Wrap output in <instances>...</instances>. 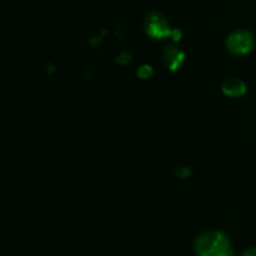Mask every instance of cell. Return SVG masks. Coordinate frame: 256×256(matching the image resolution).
Here are the masks:
<instances>
[{
    "label": "cell",
    "mask_w": 256,
    "mask_h": 256,
    "mask_svg": "<svg viewBox=\"0 0 256 256\" xmlns=\"http://www.w3.org/2000/svg\"><path fill=\"white\" fill-rule=\"evenodd\" d=\"M242 256H256V248H252V249L246 250Z\"/></svg>",
    "instance_id": "cell-7"
},
{
    "label": "cell",
    "mask_w": 256,
    "mask_h": 256,
    "mask_svg": "<svg viewBox=\"0 0 256 256\" xmlns=\"http://www.w3.org/2000/svg\"><path fill=\"white\" fill-rule=\"evenodd\" d=\"M145 30L152 39H164L172 36L174 32L170 29L168 20L159 12H152L145 20Z\"/></svg>",
    "instance_id": "cell-3"
},
{
    "label": "cell",
    "mask_w": 256,
    "mask_h": 256,
    "mask_svg": "<svg viewBox=\"0 0 256 256\" xmlns=\"http://www.w3.org/2000/svg\"><path fill=\"white\" fill-rule=\"evenodd\" d=\"M164 62L169 70H178L184 62V52L176 46H166L164 50Z\"/></svg>",
    "instance_id": "cell-4"
},
{
    "label": "cell",
    "mask_w": 256,
    "mask_h": 256,
    "mask_svg": "<svg viewBox=\"0 0 256 256\" xmlns=\"http://www.w3.org/2000/svg\"><path fill=\"white\" fill-rule=\"evenodd\" d=\"M196 256H232L229 238L222 232H202L195 242Z\"/></svg>",
    "instance_id": "cell-1"
},
{
    "label": "cell",
    "mask_w": 256,
    "mask_h": 256,
    "mask_svg": "<svg viewBox=\"0 0 256 256\" xmlns=\"http://www.w3.org/2000/svg\"><path fill=\"white\" fill-rule=\"evenodd\" d=\"M254 38L249 32L236 30L228 36L226 46L230 52L235 55H246L254 49Z\"/></svg>",
    "instance_id": "cell-2"
},
{
    "label": "cell",
    "mask_w": 256,
    "mask_h": 256,
    "mask_svg": "<svg viewBox=\"0 0 256 256\" xmlns=\"http://www.w3.org/2000/svg\"><path fill=\"white\" fill-rule=\"evenodd\" d=\"M222 92L230 98H242L246 92V85L240 79H228L222 84Z\"/></svg>",
    "instance_id": "cell-5"
},
{
    "label": "cell",
    "mask_w": 256,
    "mask_h": 256,
    "mask_svg": "<svg viewBox=\"0 0 256 256\" xmlns=\"http://www.w3.org/2000/svg\"><path fill=\"white\" fill-rule=\"evenodd\" d=\"M138 75L142 79H148V78H150L152 75V68L150 65H144V66H142L138 70Z\"/></svg>",
    "instance_id": "cell-6"
}]
</instances>
